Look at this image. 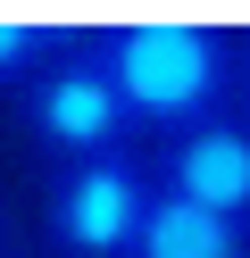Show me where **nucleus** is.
I'll return each mask as SVG.
<instances>
[{
  "instance_id": "nucleus-1",
  "label": "nucleus",
  "mask_w": 250,
  "mask_h": 258,
  "mask_svg": "<svg viewBox=\"0 0 250 258\" xmlns=\"http://www.w3.org/2000/svg\"><path fill=\"white\" fill-rule=\"evenodd\" d=\"M83 42H92V58L109 67L133 134L175 142V134H192V125H209V117L233 108L242 50H233V34L209 25V17H100Z\"/></svg>"
},
{
  "instance_id": "nucleus-2",
  "label": "nucleus",
  "mask_w": 250,
  "mask_h": 258,
  "mask_svg": "<svg viewBox=\"0 0 250 258\" xmlns=\"http://www.w3.org/2000/svg\"><path fill=\"white\" fill-rule=\"evenodd\" d=\"M92 34V25H83ZM17 117H25V142L33 150H50V167H67V158H100V150H133V117L125 100H117L109 67L92 58V42H75V50H59L33 84H17Z\"/></svg>"
},
{
  "instance_id": "nucleus-3",
  "label": "nucleus",
  "mask_w": 250,
  "mask_h": 258,
  "mask_svg": "<svg viewBox=\"0 0 250 258\" xmlns=\"http://www.w3.org/2000/svg\"><path fill=\"white\" fill-rule=\"evenodd\" d=\"M150 208V150H100V158H67L42 183V225L67 258H125L133 225Z\"/></svg>"
},
{
  "instance_id": "nucleus-4",
  "label": "nucleus",
  "mask_w": 250,
  "mask_h": 258,
  "mask_svg": "<svg viewBox=\"0 0 250 258\" xmlns=\"http://www.w3.org/2000/svg\"><path fill=\"white\" fill-rule=\"evenodd\" d=\"M150 183L250 233V125L225 108V117L192 125V134H175V142H159V150H150Z\"/></svg>"
},
{
  "instance_id": "nucleus-5",
  "label": "nucleus",
  "mask_w": 250,
  "mask_h": 258,
  "mask_svg": "<svg viewBox=\"0 0 250 258\" xmlns=\"http://www.w3.org/2000/svg\"><path fill=\"white\" fill-rule=\"evenodd\" d=\"M125 258H250V233L150 183V208H142V225H133Z\"/></svg>"
},
{
  "instance_id": "nucleus-6",
  "label": "nucleus",
  "mask_w": 250,
  "mask_h": 258,
  "mask_svg": "<svg viewBox=\"0 0 250 258\" xmlns=\"http://www.w3.org/2000/svg\"><path fill=\"white\" fill-rule=\"evenodd\" d=\"M75 42H83V25H67V17H17V9H0V92L33 84V75L59 50H75Z\"/></svg>"
},
{
  "instance_id": "nucleus-7",
  "label": "nucleus",
  "mask_w": 250,
  "mask_h": 258,
  "mask_svg": "<svg viewBox=\"0 0 250 258\" xmlns=\"http://www.w3.org/2000/svg\"><path fill=\"white\" fill-rule=\"evenodd\" d=\"M233 92H242V108H233V117L250 125V58H242V84H233Z\"/></svg>"
}]
</instances>
